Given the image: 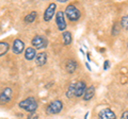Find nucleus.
Instances as JSON below:
<instances>
[{"label":"nucleus","instance_id":"10","mask_svg":"<svg viewBox=\"0 0 128 119\" xmlns=\"http://www.w3.org/2000/svg\"><path fill=\"white\" fill-rule=\"evenodd\" d=\"M24 49H25V44H24V42L22 39L16 38L13 43V52L15 54H19L22 52Z\"/></svg>","mask_w":128,"mask_h":119},{"label":"nucleus","instance_id":"9","mask_svg":"<svg viewBox=\"0 0 128 119\" xmlns=\"http://www.w3.org/2000/svg\"><path fill=\"white\" fill-rule=\"evenodd\" d=\"M98 119H116V117H115V114L110 109H105L99 112Z\"/></svg>","mask_w":128,"mask_h":119},{"label":"nucleus","instance_id":"16","mask_svg":"<svg viewBox=\"0 0 128 119\" xmlns=\"http://www.w3.org/2000/svg\"><path fill=\"white\" fill-rule=\"evenodd\" d=\"M9 48H10V46L6 42H0V57L4 55L9 51Z\"/></svg>","mask_w":128,"mask_h":119},{"label":"nucleus","instance_id":"20","mask_svg":"<svg viewBox=\"0 0 128 119\" xmlns=\"http://www.w3.org/2000/svg\"><path fill=\"white\" fill-rule=\"evenodd\" d=\"M109 66H110V64H109V61H105V64H104V69L107 70L108 68H109Z\"/></svg>","mask_w":128,"mask_h":119},{"label":"nucleus","instance_id":"17","mask_svg":"<svg viewBox=\"0 0 128 119\" xmlns=\"http://www.w3.org/2000/svg\"><path fill=\"white\" fill-rule=\"evenodd\" d=\"M35 18H36V12H31L30 14H28L25 17V21L27 23H31L35 20Z\"/></svg>","mask_w":128,"mask_h":119},{"label":"nucleus","instance_id":"11","mask_svg":"<svg viewBox=\"0 0 128 119\" xmlns=\"http://www.w3.org/2000/svg\"><path fill=\"white\" fill-rule=\"evenodd\" d=\"M47 62V53L46 52H40L35 57V63L38 66H43L45 65Z\"/></svg>","mask_w":128,"mask_h":119},{"label":"nucleus","instance_id":"15","mask_svg":"<svg viewBox=\"0 0 128 119\" xmlns=\"http://www.w3.org/2000/svg\"><path fill=\"white\" fill-rule=\"evenodd\" d=\"M62 37H63L64 45H70V44H72V41H73V37H72L70 32H68V31H65V32H63Z\"/></svg>","mask_w":128,"mask_h":119},{"label":"nucleus","instance_id":"1","mask_svg":"<svg viewBox=\"0 0 128 119\" xmlns=\"http://www.w3.org/2000/svg\"><path fill=\"white\" fill-rule=\"evenodd\" d=\"M86 88V85L83 81H78L72 84L68 89L66 92V96L68 98H73V97H81L84 94V90Z\"/></svg>","mask_w":128,"mask_h":119},{"label":"nucleus","instance_id":"12","mask_svg":"<svg viewBox=\"0 0 128 119\" xmlns=\"http://www.w3.org/2000/svg\"><path fill=\"white\" fill-rule=\"evenodd\" d=\"M95 95V87L94 86H90V87H86V90H84V94H83V100L86 101H89L91 100L92 98L94 97Z\"/></svg>","mask_w":128,"mask_h":119},{"label":"nucleus","instance_id":"3","mask_svg":"<svg viewBox=\"0 0 128 119\" xmlns=\"http://www.w3.org/2000/svg\"><path fill=\"white\" fill-rule=\"evenodd\" d=\"M65 16L70 19V21H77L81 16L80 11L74 4H70L65 9Z\"/></svg>","mask_w":128,"mask_h":119},{"label":"nucleus","instance_id":"19","mask_svg":"<svg viewBox=\"0 0 128 119\" xmlns=\"http://www.w3.org/2000/svg\"><path fill=\"white\" fill-rule=\"evenodd\" d=\"M121 119H128V111H126V112H124V113L122 114Z\"/></svg>","mask_w":128,"mask_h":119},{"label":"nucleus","instance_id":"18","mask_svg":"<svg viewBox=\"0 0 128 119\" xmlns=\"http://www.w3.org/2000/svg\"><path fill=\"white\" fill-rule=\"evenodd\" d=\"M121 26L125 29H128V15L127 16H123L121 20Z\"/></svg>","mask_w":128,"mask_h":119},{"label":"nucleus","instance_id":"14","mask_svg":"<svg viewBox=\"0 0 128 119\" xmlns=\"http://www.w3.org/2000/svg\"><path fill=\"white\" fill-rule=\"evenodd\" d=\"M36 57V51H35L34 48H32V47H29V48H27L26 51H25V59L28 60V61H32L33 59H35Z\"/></svg>","mask_w":128,"mask_h":119},{"label":"nucleus","instance_id":"6","mask_svg":"<svg viewBox=\"0 0 128 119\" xmlns=\"http://www.w3.org/2000/svg\"><path fill=\"white\" fill-rule=\"evenodd\" d=\"M56 23L60 31H64L66 28V21H65V16H64V12L59 11L56 14Z\"/></svg>","mask_w":128,"mask_h":119},{"label":"nucleus","instance_id":"2","mask_svg":"<svg viewBox=\"0 0 128 119\" xmlns=\"http://www.w3.org/2000/svg\"><path fill=\"white\" fill-rule=\"evenodd\" d=\"M18 105L20 109L27 111V112H29L30 114L34 113L38 109V102L33 97H29V98L25 99V100L20 101Z\"/></svg>","mask_w":128,"mask_h":119},{"label":"nucleus","instance_id":"7","mask_svg":"<svg viewBox=\"0 0 128 119\" xmlns=\"http://www.w3.org/2000/svg\"><path fill=\"white\" fill-rule=\"evenodd\" d=\"M12 97H13V90H12L10 87H6L4 88V90H2V93L0 94V103L4 104L11 101Z\"/></svg>","mask_w":128,"mask_h":119},{"label":"nucleus","instance_id":"8","mask_svg":"<svg viewBox=\"0 0 128 119\" xmlns=\"http://www.w3.org/2000/svg\"><path fill=\"white\" fill-rule=\"evenodd\" d=\"M56 9H57V5L56 3H50L48 7L46 9L45 13H44V20L45 21H49L51 18L54 17V15L56 13Z\"/></svg>","mask_w":128,"mask_h":119},{"label":"nucleus","instance_id":"13","mask_svg":"<svg viewBox=\"0 0 128 119\" xmlns=\"http://www.w3.org/2000/svg\"><path fill=\"white\" fill-rule=\"evenodd\" d=\"M65 68L68 73H73L76 71V69H77V63H76L74 60H68V61L66 62Z\"/></svg>","mask_w":128,"mask_h":119},{"label":"nucleus","instance_id":"4","mask_svg":"<svg viewBox=\"0 0 128 119\" xmlns=\"http://www.w3.org/2000/svg\"><path fill=\"white\" fill-rule=\"evenodd\" d=\"M32 46L34 47V49H44L46 48L47 45H48V39L43 36V35H35V36L32 38L31 41Z\"/></svg>","mask_w":128,"mask_h":119},{"label":"nucleus","instance_id":"21","mask_svg":"<svg viewBox=\"0 0 128 119\" xmlns=\"http://www.w3.org/2000/svg\"><path fill=\"white\" fill-rule=\"evenodd\" d=\"M127 46H128V45H127Z\"/></svg>","mask_w":128,"mask_h":119},{"label":"nucleus","instance_id":"5","mask_svg":"<svg viewBox=\"0 0 128 119\" xmlns=\"http://www.w3.org/2000/svg\"><path fill=\"white\" fill-rule=\"evenodd\" d=\"M62 109H63V103H62V101L56 100V101H52L49 105L47 106L46 112L48 114H59L62 111Z\"/></svg>","mask_w":128,"mask_h":119}]
</instances>
